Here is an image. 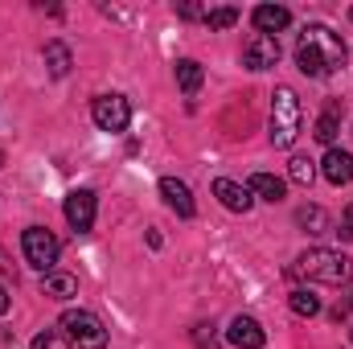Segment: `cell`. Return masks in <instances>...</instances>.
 I'll return each instance as SVG.
<instances>
[{"mask_svg":"<svg viewBox=\"0 0 353 349\" xmlns=\"http://www.w3.org/2000/svg\"><path fill=\"white\" fill-rule=\"evenodd\" d=\"M345 58H350V50H345L341 33H333L329 25H304L300 46H296V66H300V74H308V79H329L333 70L345 66Z\"/></svg>","mask_w":353,"mask_h":349,"instance_id":"cell-1","label":"cell"},{"mask_svg":"<svg viewBox=\"0 0 353 349\" xmlns=\"http://www.w3.org/2000/svg\"><path fill=\"white\" fill-rule=\"evenodd\" d=\"M296 275H304V279H312V283H333V288H341V283L353 279V259L341 255V251H329V247H312V251H304V255L296 259Z\"/></svg>","mask_w":353,"mask_h":349,"instance_id":"cell-2","label":"cell"},{"mask_svg":"<svg viewBox=\"0 0 353 349\" xmlns=\"http://www.w3.org/2000/svg\"><path fill=\"white\" fill-rule=\"evenodd\" d=\"M300 119H304L300 94L292 87H275V94H271V144L275 148H292L296 136H300Z\"/></svg>","mask_w":353,"mask_h":349,"instance_id":"cell-3","label":"cell"},{"mask_svg":"<svg viewBox=\"0 0 353 349\" xmlns=\"http://www.w3.org/2000/svg\"><path fill=\"white\" fill-rule=\"evenodd\" d=\"M58 333L70 341V349H107V329L87 308H66L58 317Z\"/></svg>","mask_w":353,"mask_h":349,"instance_id":"cell-4","label":"cell"},{"mask_svg":"<svg viewBox=\"0 0 353 349\" xmlns=\"http://www.w3.org/2000/svg\"><path fill=\"white\" fill-rule=\"evenodd\" d=\"M21 251H25V263H29V267H37L41 275H50V271L58 267L62 243H58L46 226H29V230L21 235Z\"/></svg>","mask_w":353,"mask_h":349,"instance_id":"cell-5","label":"cell"},{"mask_svg":"<svg viewBox=\"0 0 353 349\" xmlns=\"http://www.w3.org/2000/svg\"><path fill=\"white\" fill-rule=\"evenodd\" d=\"M90 119L99 123V132H128L132 123V103L123 94H99L90 103Z\"/></svg>","mask_w":353,"mask_h":349,"instance_id":"cell-6","label":"cell"},{"mask_svg":"<svg viewBox=\"0 0 353 349\" xmlns=\"http://www.w3.org/2000/svg\"><path fill=\"white\" fill-rule=\"evenodd\" d=\"M279 62V37H267V33H251L243 41V66L247 70H271Z\"/></svg>","mask_w":353,"mask_h":349,"instance_id":"cell-7","label":"cell"},{"mask_svg":"<svg viewBox=\"0 0 353 349\" xmlns=\"http://www.w3.org/2000/svg\"><path fill=\"white\" fill-rule=\"evenodd\" d=\"M66 222L83 235V230H90L94 226V214H99V197L90 193V189H74V193H66Z\"/></svg>","mask_w":353,"mask_h":349,"instance_id":"cell-8","label":"cell"},{"mask_svg":"<svg viewBox=\"0 0 353 349\" xmlns=\"http://www.w3.org/2000/svg\"><path fill=\"white\" fill-rule=\"evenodd\" d=\"M214 197H218L230 214H247V210L255 206L251 189H247V185H239V181H230V177H218V181H214Z\"/></svg>","mask_w":353,"mask_h":349,"instance_id":"cell-9","label":"cell"},{"mask_svg":"<svg viewBox=\"0 0 353 349\" xmlns=\"http://www.w3.org/2000/svg\"><path fill=\"white\" fill-rule=\"evenodd\" d=\"M226 341L239 346V349H263L267 333H263V325H259L255 317H234L230 329H226Z\"/></svg>","mask_w":353,"mask_h":349,"instance_id":"cell-10","label":"cell"},{"mask_svg":"<svg viewBox=\"0 0 353 349\" xmlns=\"http://www.w3.org/2000/svg\"><path fill=\"white\" fill-rule=\"evenodd\" d=\"M321 173H325L329 185H350L353 181V152H345V148H329L325 161H321Z\"/></svg>","mask_w":353,"mask_h":349,"instance_id":"cell-11","label":"cell"},{"mask_svg":"<svg viewBox=\"0 0 353 349\" xmlns=\"http://www.w3.org/2000/svg\"><path fill=\"white\" fill-rule=\"evenodd\" d=\"M161 197H165L169 210H176V218H193V193H189L185 181H176V177H161Z\"/></svg>","mask_w":353,"mask_h":349,"instance_id":"cell-12","label":"cell"},{"mask_svg":"<svg viewBox=\"0 0 353 349\" xmlns=\"http://www.w3.org/2000/svg\"><path fill=\"white\" fill-rule=\"evenodd\" d=\"M251 21H255V33L275 37L279 29H288V25H292V12H288L283 4H259V8L251 12Z\"/></svg>","mask_w":353,"mask_h":349,"instance_id":"cell-13","label":"cell"},{"mask_svg":"<svg viewBox=\"0 0 353 349\" xmlns=\"http://www.w3.org/2000/svg\"><path fill=\"white\" fill-rule=\"evenodd\" d=\"M247 189H251V197H259V201H283V193H288V185L275 173H251Z\"/></svg>","mask_w":353,"mask_h":349,"instance_id":"cell-14","label":"cell"},{"mask_svg":"<svg viewBox=\"0 0 353 349\" xmlns=\"http://www.w3.org/2000/svg\"><path fill=\"white\" fill-rule=\"evenodd\" d=\"M41 292L50 300H70V296H79V279L66 271H50V275H41Z\"/></svg>","mask_w":353,"mask_h":349,"instance_id":"cell-15","label":"cell"},{"mask_svg":"<svg viewBox=\"0 0 353 349\" xmlns=\"http://www.w3.org/2000/svg\"><path fill=\"white\" fill-rule=\"evenodd\" d=\"M46 66H50L54 79H66L70 66H74V58H70V50H66L62 41H46Z\"/></svg>","mask_w":353,"mask_h":349,"instance_id":"cell-16","label":"cell"},{"mask_svg":"<svg viewBox=\"0 0 353 349\" xmlns=\"http://www.w3.org/2000/svg\"><path fill=\"white\" fill-rule=\"evenodd\" d=\"M201 79H205V74H201V66H197L193 58L176 62V87L185 90V94H197V90H201Z\"/></svg>","mask_w":353,"mask_h":349,"instance_id":"cell-17","label":"cell"},{"mask_svg":"<svg viewBox=\"0 0 353 349\" xmlns=\"http://www.w3.org/2000/svg\"><path fill=\"white\" fill-rule=\"evenodd\" d=\"M296 222H300L308 235H329V230H333V226H329V214H325L321 206H304V210L296 214Z\"/></svg>","mask_w":353,"mask_h":349,"instance_id":"cell-18","label":"cell"},{"mask_svg":"<svg viewBox=\"0 0 353 349\" xmlns=\"http://www.w3.org/2000/svg\"><path fill=\"white\" fill-rule=\"evenodd\" d=\"M337 119H341V107L329 103V111L316 119V140H321V144H333V140H337Z\"/></svg>","mask_w":353,"mask_h":349,"instance_id":"cell-19","label":"cell"},{"mask_svg":"<svg viewBox=\"0 0 353 349\" xmlns=\"http://www.w3.org/2000/svg\"><path fill=\"white\" fill-rule=\"evenodd\" d=\"M288 304H292L296 317H316V312H321V300H316L308 288H296V292L288 296Z\"/></svg>","mask_w":353,"mask_h":349,"instance_id":"cell-20","label":"cell"},{"mask_svg":"<svg viewBox=\"0 0 353 349\" xmlns=\"http://www.w3.org/2000/svg\"><path fill=\"white\" fill-rule=\"evenodd\" d=\"M288 177H292L296 185H304V189H308V185L316 181V165H312L308 157H292V165H288Z\"/></svg>","mask_w":353,"mask_h":349,"instance_id":"cell-21","label":"cell"},{"mask_svg":"<svg viewBox=\"0 0 353 349\" xmlns=\"http://www.w3.org/2000/svg\"><path fill=\"white\" fill-rule=\"evenodd\" d=\"M239 21V8H230V4H222V8H205V25L210 29H230Z\"/></svg>","mask_w":353,"mask_h":349,"instance_id":"cell-22","label":"cell"},{"mask_svg":"<svg viewBox=\"0 0 353 349\" xmlns=\"http://www.w3.org/2000/svg\"><path fill=\"white\" fill-rule=\"evenodd\" d=\"M193 346H197V349H218L214 329H210V325H197V329H193Z\"/></svg>","mask_w":353,"mask_h":349,"instance_id":"cell-23","label":"cell"},{"mask_svg":"<svg viewBox=\"0 0 353 349\" xmlns=\"http://www.w3.org/2000/svg\"><path fill=\"white\" fill-rule=\"evenodd\" d=\"M337 235H341L345 243H353V201L341 210V226H337Z\"/></svg>","mask_w":353,"mask_h":349,"instance_id":"cell-24","label":"cell"},{"mask_svg":"<svg viewBox=\"0 0 353 349\" xmlns=\"http://www.w3.org/2000/svg\"><path fill=\"white\" fill-rule=\"evenodd\" d=\"M176 12H181V17H185V21H197V17H201V21H205V12H201V8H197V4H181V8H176Z\"/></svg>","mask_w":353,"mask_h":349,"instance_id":"cell-25","label":"cell"},{"mask_svg":"<svg viewBox=\"0 0 353 349\" xmlns=\"http://www.w3.org/2000/svg\"><path fill=\"white\" fill-rule=\"evenodd\" d=\"M29 349H54V333H37V337H33V346Z\"/></svg>","mask_w":353,"mask_h":349,"instance_id":"cell-26","label":"cell"},{"mask_svg":"<svg viewBox=\"0 0 353 349\" xmlns=\"http://www.w3.org/2000/svg\"><path fill=\"white\" fill-rule=\"evenodd\" d=\"M345 312H353V292H345V300H341V304H337V312H333V317H337V321H341V317H345Z\"/></svg>","mask_w":353,"mask_h":349,"instance_id":"cell-27","label":"cell"},{"mask_svg":"<svg viewBox=\"0 0 353 349\" xmlns=\"http://www.w3.org/2000/svg\"><path fill=\"white\" fill-rule=\"evenodd\" d=\"M8 304H12V296H8V288H4V283H0V317H4V312H8Z\"/></svg>","mask_w":353,"mask_h":349,"instance_id":"cell-28","label":"cell"},{"mask_svg":"<svg viewBox=\"0 0 353 349\" xmlns=\"http://www.w3.org/2000/svg\"><path fill=\"white\" fill-rule=\"evenodd\" d=\"M0 169H4V152H0Z\"/></svg>","mask_w":353,"mask_h":349,"instance_id":"cell-29","label":"cell"},{"mask_svg":"<svg viewBox=\"0 0 353 349\" xmlns=\"http://www.w3.org/2000/svg\"><path fill=\"white\" fill-rule=\"evenodd\" d=\"M350 341H353V329H350Z\"/></svg>","mask_w":353,"mask_h":349,"instance_id":"cell-30","label":"cell"},{"mask_svg":"<svg viewBox=\"0 0 353 349\" xmlns=\"http://www.w3.org/2000/svg\"><path fill=\"white\" fill-rule=\"evenodd\" d=\"M350 21H353V8H350Z\"/></svg>","mask_w":353,"mask_h":349,"instance_id":"cell-31","label":"cell"}]
</instances>
